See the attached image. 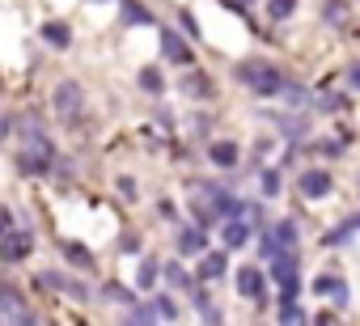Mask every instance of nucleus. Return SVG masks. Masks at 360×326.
Returning a JSON list of instances; mask_svg holds the SVG:
<instances>
[{
  "mask_svg": "<svg viewBox=\"0 0 360 326\" xmlns=\"http://www.w3.org/2000/svg\"><path fill=\"white\" fill-rule=\"evenodd\" d=\"M238 77H242L255 93H263V98L284 89V77H280V68H276V64H242V68H238Z\"/></svg>",
  "mask_w": 360,
  "mask_h": 326,
  "instance_id": "1",
  "label": "nucleus"
},
{
  "mask_svg": "<svg viewBox=\"0 0 360 326\" xmlns=\"http://www.w3.org/2000/svg\"><path fill=\"white\" fill-rule=\"evenodd\" d=\"M271 280L284 288V301H297V288H301V275H297V254H276V259H271Z\"/></svg>",
  "mask_w": 360,
  "mask_h": 326,
  "instance_id": "2",
  "label": "nucleus"
},
{
  "mask_svg": "<svg viewBox=\"0 0 360 326\" xmlns=\"http://www.w3.org/2000/svg\"><path fill=\"white\" fill-rule=\"evenodd\" d=\"M56 161V148H39V144H26L22 157H18V170L22 174H47Z\"/></svg>",
  "mask_w": 360,
  "mask_h": 326,
  "instance_id": "3",
  "label": "nucleus"
},
{
  "mask_svg": "<svg viewBox=\"0 0 360 326\" xmlns=\"http://www.w3.org/2000/svg\"><path fill=\"white\" fill-rule=\"evenodd\" d=\"M34 250V237L30 233H0V259H5V263H22L26 254Z\"/></svg>",
  "mask_w": 360,
  "mask_h": 326,
  "instance_id": "4",
  "label": "nucleus"
},
{
  "mask_svg": "<svg viewBox=\"0 0 360 326\" xmlns=\"http://www.w3.org/2000/svg\"><path fill=\"white\" fill-rule=\"evenodd\" d=\"M0 318L5 322H30V309H26L22 292L9 288V284H0Z\"/></svg>",
  "mask_w": 360,
  "mask_h": 326,
  "instance_id": "5",
  "label": "nucleus"
},
{
  "mask_svg": "<svg viewBox=\"0 0 360 326\" xmlns=\"http://www.w3.org/2000/svg\"><path fill=\"white\" fill-rule=\"evenodd\" d=\"M81 85L77 81H64V85H56V93H51V102H56V110L64 115V119H72L77 110H81Z\"/></svg>",
  "mask_w": 360,
  "mask_h": 326,
  "instance_id": "6",
  "label": "nucleus"
},
{
  "mask_svg": "<svg viewBox=\"0 0 360 326\" xmlns=\"http://www.w3.org/2000/svg\"><path fill=\"white\" fill-rule=\"evenodd\" d=\"M161 56L169 64H191V47L183 43V34H174V30H161Z\"/></svg>",
  "mask_w": 360,
  "mask_h": 326,
  "instance_id": "7",
  "label": "nucleus"
},
{
  "mask_svg": "<svg viewBox=\"0 0 360 326\" xmlns=\"http://www.w3.org/2000/svg\"><path fill=\"white\" fill-rule=\"evenodd\" d=\"M238 292L250 296V301H259V305H267V296H263V271L259 267H242L238 271Z\"/></svg>",
  "mask_w": 360,
  "mask_h": 326,
  "instance_id": "8",
  "label": "nucleus"
},
{
  "mask_svg": "<svg viewBox=\"0 0 360 326\" xmlns=\"http://www.w3.org/2000/svg\"><path fill=\"white\" fill-rule=\"evenodd\" d=\"M326 191H330V174H326V170H305V174H301V195L322 200Z\"/></svg>",
  "mask_w": 360,
  "mask_h": 326,
  "instance_id": "9",
  "label": "nucleus"
},
{
  "mask_svg": "<svg viewBox=\"0 0 360 326\" xmlns=\"http://www.w3.org/2000/svg\"><path fill=\"white\" fill-rule=\"evenodd\" d=\"M314 292H318V296H330L335 305H347V284H343L339 275H318V280H314Z\"/></svg>",
  "mask_w": 360,
  "mask_h": 326,
  "instance_id": "10",
  "label": "nucleus"
},
{
  "mask_svg": "<svg viewBox=\"0 0 360 326\" xmlns=\"http://www.w3.org/2000/svg\"><path fill=\"white\" fill-rule=\"evenodd\" d=\"M221 242H225V250H242V246L250 242V229H246L238 216H229V221H225V229H221Z\"/></svg>",
  "mask_w": 360,
  "mask_h": 326,
  "instance_id": "11",
  "label": "nucleus"
},
{
  "mask_svg": "<svg viewBox=\"0 0 360 326\" xmlns=\"http://www.w3.org/2000/svg\"><path fill=\"white\" fill-rule=\"evenodd\" d=\"M229 271V263H225V250H204V263H200V280H221Z\"/></svg>",
  "mask_w": 360,
  "mask_h": 326,
  "instance_id": "12",
  "label": "nucleus"
},
{
  "mask_svg": "<svg viewBox=\"0 0 360 326\" xmlns=\"http://www.w3.org/2000/svg\"><path fill=\"white\" fill-rule=\"evenodd\" d=\"M39 284H43V288H56V292H72V296H85V288H81L77 280L60 275V271H43V275H39Z\"/></svg>",
  "mask_w": 360,
  "mask_h": 326,
  "instance_id": "13",
  "label": "nucleus"
},
{
  "mask_svg": "<svg viewBox=\"0 0 360 326\" xmlns=\"http://www.w3.org/2000/svg\"><path fill=\"white\" fill-rule=\"evenodd\" d=\"M208 152H212V161H217V166H221V170H229V166H238V144H233V140H217V144H212Z\"/></svg>",
  "mask_w": 360,
  "mask_h": 326,
  "instance_id": "14",
  "label": "nucleus"
},
{
  "mask_svg": "<svg viewBox=\"0 0 360 326\" xmlns=\"http://www.w3.org/2000/svg\"><path fill=\"white\" fill-rule=\"evenodd\" d=\"M178 250H183V254H204L208 250L204 229H183V233H178Z\"/></svg>",
  "mask_w": 360,
  "mask_h": 326,
  "instance_id": "15",
  "label": "nucleus"
},
{
  "mask_svg": "<svg viewBox=\"0 0 360 326\" xmlns=\"http://www.w3.org/2000/svg\"><path fill=\"white\" fill-rule=\"evenodd\" d=\"M43 43H51V47H60V51H64V47L72 43V34H68V26H64V22H47V26H43Z\"/></svg>",
  "mask_w": 360,
  "mask_h": 326,
  "instance_id": "16",
  "label": "nucleus"
},
{
  "mask_svg": "<svg viewBox=\"0 0 360 326\" xmlns=\"http://www.w3.org/2000/svg\"><path fill=\"white\" fill-rule=\"evenodd\" d=\"M153 13L144 5H136V0H123V26H148Z\"/></svg>",
  "mask_w": 360,
  "mask_h": 326,
  "instance_id": "17",
  "label": "nucleus"
},
{
  "mask_svg": "<svg viewBox=\"0 0 360 326\" xmlns=\"http://www.w3.org/2000/svg\"><path fill=\"white\" fill-rule=\"evenodd\" d=\"M271 237H276L280 250H292V246H297V225H292V221H280V225L271 229Z\"/></svg>",
  "mask_w": 360,
  "mask_h": 326,
  "instance_id": "18",
  "label": "nucleus"
},
{
  "mask_svg": "<svg viewBox=\"0 0 360 326\" xmlns=\"http://www.w3.org/2000/svg\"><path fill=\"white\" fill-rule=\"evenodd\" d=\"M64 254H68V259H72L77 267H85V271L94 267V254H89L85 246H77V242H64Z\"/></svg>",
  "mask_w": 360,
  "mask_h": 326,
  "instance_id": "19",
  "label": "nucleus"
},
{
  "mask_svg": "<svg viewBox=\"0 0 360 326\" xmlns=\"http://www.w3.org/2000/svg\"><path fill=\"white\" fill-rule=\"evenodd\" d=\"M267 13H271L276 22H284V18L297 13V0H267Z\"/></svg>",
  "mask_w": 360,
  "mask_h": 326,
  "instance_id": "20",
  "label": "nucleus"
},
{
  "mask_svg": "<svg viewBox=\"0 0 360 326\" xmlns=\"http://www.w3.org/2000/svg\"><path fill=\"white\" fill-rule=\"evenodd\" d=\"M161 313H157V305L148 301V305H136V309H127V322H157Z\"/></svg>",
  "mask_w": 360,
  "mask_h": 326,
  "instance_id": "21",
  "label": "nucleus"
},
{
  "mask_svg": "<svg viewBox=\"0 0 360 326\" xmlns=\"http://www.w3.org/2000/svg\"><path fill=\"white\" fill-rule=\"evenodd\" d=\"M161 85H165V81H161V72H153V68H144V72H140V89L161 93Z\"/></svg>",
  "mask_w": 360,
  "mask_h": 326,
  "instance_id": "22",
  "label": "nucleus"
},
{
  "mask_svg": "<svg viewBox=\"0 0 360 326\" xmlns=\"http://www.w3.org/2000/svg\"><path fill=\"white\" fill-rule=\"evenodd\" d=\"M352 229H360V221H347V225L330 229V233H326V246H339V242H347V233H352Z\"/></svg>",
  "mask_w": 360,
  "mask_h": 326,
  "instance_id": "23",
  "label": "nucleus"
},
{
  "mask_svg": "<svg viewBox=\"0 0 360 326\" xmlns=\"http://www.w3.org/2000/svg\"><path fill=\"white\" fill-rule=\"evenodd\" d=\"M106 296H110V301H123V305H136L131 288H123V284H106Z\"/></svg>",
  "mask_w": 360,
  "mask_h": 326,
  "instance_id": "24",
  "label": "nucleus"
},
{
  "mask_svg": "<svg viewBox=\"0 0 360 326\" xmlns=\"http://www.w3.org/2000/svg\"><path fill=\"white\" fill-rule=\"evenodd\" d=\"M153 305H157V313H161L165 322H174V318H178V305H174L169 296H153Z\"/></svg>",
  "mask_w": 360,
  "mask_h": 326,
  "instance_id": "25",
  "label": "nucleus"
},
{
  "mask_svg": "<svg viewBox=\"0 0 360 326\" xmlns=\"http://www.w3.org/2000/svg\"><path fill=\"white\" fill-rule=\"evenodd\" d=\"M305 313L297 309V301H280V322H301Z\"/></svg>",
  "mask_w": 360,
  "mask_h": 326,
  "instance_id": "26",
  "label": "nucleus"
},
{
  "mask_svg": "<svg viewBox=\"0 0 360 326\" xmlns=\"http://www.w3.org/2000/svg\"><path fill=\"white\" fill-rule=\"evenodd\" d=\"M280 191V170H263V195H276Z\"/></svg>",
  "mask_w": 360,
  "mask_h": 326,
  "instance_id": "27",
  "label": "nucleus"
},
{
  "mask_svg": "<svg viewBox=\"0 0 360 326\" xmlns=\"http://www.w3.org/2000/svg\"><path fill=\"white\" fill-rule=\"evenodd\" d=\"M153 280H157V263H153V259H144V263H140V284H144V288H153Z\"/></svg>",
  "mask_w": 360,
  "mask_h": 326,
  "instance_id": "28",
  "label": "nucleus"
},
{
  "mask_svg": "<svg viewBox=\"0 0 360 326\" xmlns=\"http://www.w3.org/2000/svg\"><path fill=\"white\" fill-rule=\"evenodd\" d=\"M280 93L288 98V106H305V89H297V85H284Z\"/></svg>",
  "mask_w": 360,
  "mask_h": 326,
  "instance_id": "29",
  "label": "nucleus"
},
{
  "mask_svg": "<svg viewBox=\"0 0 360 326\" xmlns=\"http://www.w3.org/2000/svg\"><path fill=\"white\" fill-rule=\"evenodd\" d=\"M119 250H123V254H140V237H131V233H123V242H119Z\"/></svg>",
  "mask_w": 360,
  "mask_h": 326,
  "instance_id": "30",
  "label": "nucleus"
},
{
  "mask_svg": "<svg viewBox=\"0 0 360 326\" xmlns=\"http://www.w3.org/2000/svg\"><path fill=\"white\" fill-rule=\"evenodd\" d=\"M165 280H169V284H187V275H183V267H178V263L165 267Z\"/></svg>",
  "mask_w": 360,
  "mask_h": 326,
  "instance_id": "31",
  "label": "nucleus"
},
{
  "mask_svg": "<svg viewBox=\"0 0 360 326\" xmlns=\"http://www.w3.org/2000/svg\"><path fill=\"white\" fill-rule=\"evenodd\" d=\"M322 18H330V22H343V5H339V0H335V5H326V9H322Z\"/></svg>",
  "mask_w": 360,
  "mask_h": 326,
  "instance_id": "32",
  "label": "nucleus"
},
{
  "mask_svg": "<svg viewBox=\"0 0 360 326\" xmlns=\"http://www.w3.org/2000/svg\"><path fill=\"white\" fill-rule=\"evenodd\" d=\"M183 30H187V34H191V39H200V22H195V18H191V13H183Z\"/></svg>",
  "mask_w": 360,
  "mask_h": 326,
  "instance_id": "33",
  "label": "nucleus"
},
{
  "mask_svg": "<svg viewBox=\"0 0 360 326\" xmlns=\"http://www.w3.org/2000/svg\"><path fill=\"white\" fill-rule=\"evenodd\" d=\"M318 106H322V110H339V106H343V98H339V93H326Z\"/></svg>",
  "mask_w": 360,
  "mask_h": 326,
  "instance_id": "34",
  "label": "nucleus"
},
{
  "mask_svg": "<svg viewBox=\"0 0 360 326\" xmlns=\"http://www.w3.org/2000/svg\"><path fill=\"white\" fill-rule=\"evenodd\" d=\"M347 85H352V89H360V64H352V68H347Z\"/></svg>",
  "mask_w": 360,
  "mask_h": 326,
  "instance_id": "35",
  "label": "nucleus"
},
{
  "mask_svg": "<svg viewBox=\"0 0 360 326\" xmlns=\"http://www.w3.org/2000/svg\"><path fill=\"white\" fill-rule=\"evenodd\" d=\"M9 225H13V216H9L5 208H0V233H9Z\"/></svg>",
  "mask_w": 360,
  "mask_h": 326,
  "instance_id": "36",
  "label": "nucleus"
}]
</instances>
